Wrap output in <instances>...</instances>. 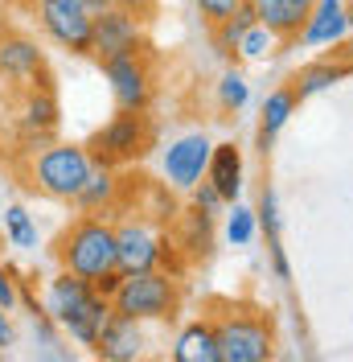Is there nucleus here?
<instances>
[{
  "mask_svg": "<svg viewBox=\"0 0 353 362\" xmlns=\"http://www.w3.org/2000/svg\"><path fill=\"white\" fill-rule=\"evenodd\" d=\"M54 259L58 268L87 280L90 288H99L111 272H119V255H115V223L99 218V214H78L74 223L58 235L54 243Z\"/></svg>",
  "mask_w": 353,
  "mask_h": 362,
  "instance_id": "obj_1",
  "label": "nucleus"
},
{
  "mask_svg": "<svg viewBox=\"0 0 353 362\" xmlns=\"http://www.w3.org/2000/svg\"><path fill=\"white\" fill-rule=\"evenodd\" d=\"M111 309L124 317H136L144 325L173 321L176 309H181V280L164 268L128 272V276H119V284L111 293Z\"/></svg>",
  "mask_w": 353,
  "mask_h": 362,
  "instance_id": "obj_2",
  "label": "nucleus"
},
{
  "mask_svg": "<svg viewBox=\"0 0 353 362\" xmlns=\"http://www.w3.org/2000/svg\"><path fill=\"white\" fill-rule=\"evenodd\" d=\"M90 169H95V160H90L87 144L54 140L29 157V185L54 202H74L83 181L90 177Z\"/></svg>",
  "mask_w": 353,
  "mask_h": 362,
  "instance_id": "obj_3",
  "label": "nucleus"
},
{
  "mask_svg": "<svg viewBox=\"0 0 353 362\" xmlns=\"http://www.w3.org/2000/svg\"><path fill=\"white\" fill-rule=\"evenodd\" d=\"M222 362H271L275 358V325L259 309H226L214 321Z\"/></svg>",
  "mask_w": 353,
  "mask_h": 362,
  "instance_id": "obj_4",
  "label": "nucleus"
},
{
  "mask_svg": "<svg viewBox=\"0 0 353 362\" xmlns=\"http://www.w3.org/2000/svg\"><path fill=\"white\" fill-rule=\"evenodd\" d=\"M152 144V124H148V112H119L111 124H103L99 132L90 136L87 153L95 165H132L148 153Z\"/></svg>",
  "mask_w": 353,
  "mask_h": 362,
  "instance_id": "obj_5",
  "label": "nucleus"
},
{
  "mask_svg": "<svg viewBox=\"0 0 353 362\" xmlns=\"http://www.w3.org/2000/svg\"><path fill=\"white\" fill-rule=\"evenodd\" d=\"M115 255H119V272H152L164 268L173 259L169 239L160 235V226H152L148 218H119L115 223Z\"/></svg>",
  "mask_w": 353,
  "mask_h": 362,
  "instance_id": "obj_6",
  "label": "nucleus"
},
{
  "mask_svg": "<svg viewBox=\"0 0 353 362\" xmlns=\"http://www.w3.org/2000/svg\"><path fill=\"white\" fill-rule=\"evenodd\" d=\"M144 21L132 17L128 8L119 4H107L103 13L90 17V54L99 62L107 58H119V54H144Z\"/></svg>",
  "mask_w": 353,
  "mask_h": 362,
  "instance_id": "obj_7",
  "label": "nucleus"
},
{
  "mask_svg": "<svg viewBox=\"0 0 353 362\" xmlns=\"http://www.w3.org/2000/svg\"><path fill=\"white\" fill-rule=\"evenodd\" d=\"M33 17H37V29L58 49H66L74 58H87L90 54V13L87 8L66 4V0H37Z\"/></svg>",
  "mask_w": 353,
  "mask_h": 362,
  "instance_id": "obj_8",
  "label": "nucleus"
},
{
  "mask_svg": "<svg viewBox=\"0 0 353 362\" xmlns=\"http://www.w3.org/2000/svg\"><path fill=\"white\" fill-rule=\"evenodd\" d=\"M119 112H148L152 107V66L144 54H119L99 62Z\"/></svg>",
  "mask_w": 353,
  "mask_h": 362,
  "instance_id": "obj_9",
  "label": "nucleus"
},
{
  "mask_svg": "<svg viewBox=\"0 0 353 362\" xmlns=\"http://www.w3.org/2000/svg\"><path fill=\"white\" fill-rule=\"evenodd\" d=\"M62 107H58V90L49 87H21V107H17V136L29 148V157L58 140Z\"/></svg>",
  "mask_w": 353,
  "mask_h": 362,
  "instance_id": "obj_10",
  "label": "nucleus"
},
{
  "mask_svg": "<svg viewBox=\"0 0 353 362\" xmlns=\"http://www.w3.org/2000/svg\"><path fill=\"white\" fill-rule=\"evenodd\" d=\"M210 148H214V140H210L205 132L176 136L173 144L160 153V173H164V185H169V189H185V194H189V189L205 177Z\"/></svg>",
  "mask_w": 353,
  "mask_h": 362,
  "instance_id": "obj_11",
  "label": "nucleus"
},
{
  "mask_svg": "<svg viewBox=\"0 0 353 362\" xmlns=\"http://www.w3.org/2000/svg\"><path fill=\"white\" fill-rule=\"evenodd\" d=\"M90 350H95L99 362H144L152 354V338H148L144 321L124 317V313L111 309L107 325H103V334H99V341H95Z\"/></svg>",
  "mask_w": 353,
  "mask_h": 362,
  "instance_id": "obj_12",
  "label": "nucleus"
},
{
  "mask_svg": "<svg viewBox=\"0 0 353 362\" xmlns=\"http://www.w3.org/2000/svg\"><path fill=\"white\" fill-rule=\"evenodd\" d=\"M42 70H45V49H42L37 37L17 33V29H4V33H0V78H4V83L29 87Z\"/></svg>",
  "mask_w": 353,
  "mask_h": 362,
  "instance_id": "obj_13",
  "label": "nucleus"
},
{
  "mask_svg": "<svg viewBox=\"0 0 353 362\" xmlns=\"http://www.w3.org/2000/svg\"><path fill=\"white\" fill-rule=\"evenodd\" d=\"M349 29H353V17L345 13V0H316L304 29L296 33V42L304 49H337L349 37Z\"/></svg>",
  "mask_w": 353,
  "mask_h": 362,
  "instance_id": "obj_14",
  "label": "nucleus"
},
{
  "mask_svg": "<svg viewBox=\"0 0 353 362\" xmlns=\"http://www.w3.org/2000/svg\"><path fill=\"white\" fill-rule=\"evenodd\" d=\"M119 189H124V181H119V169H111V165H95L90 169V177L83 181V189H78V214H99V218H115V210H119Z\"/></svg>",
  "mask_w": 353,
  "mask_h": 362,
  "instance_id": "obj_15",
  "label": "nucleus"
},
{
  "mask_svg": "<svg viewBox=\"0 0 353 362\" xmlns=\"http://www.w3.org/2000/svg\"><path fill=\"white\" fill-rule=\"evenodd\" d=\"M90 293H95V288H90L87 280H78V276H70V272L58 268L54 276H49V284H45V300H42V305H45V317H49V321L62 329L70 317H74V313H78V309L90 300Z\"/></svg>",
  "mask_w": 353,
  "mask_h": 362,
  "instance_id": "obj_16",
  "label": "nucleus"
},
{
  "mask_svg": "<svg viewBox=\"0 0 353 362\" xmlns=\"http://www.w3.org/2000/svg\"><path fill=\"white\" fill-rule=\"evenodd\" d=\"M205 181L222 194V202H239L243 194V153L234 140H222L210 148V165H205Z\"/></svg>",
  "mask_w": 353,
  "mask_h": 362,
  "instance_id": "obj_17",
  "label": "nucleus"
},
{
  "mask_svg": "<svg viewBox=\"0 0 353 362\" xmlns=\"http://www.w3.org/2000/svg\"><path fill=\"white\" fill-rule=\"evenodd\" d=\"M251 4L259 13V25H267L280 42H296L316 0H251Z\"/></svg>",
  "mask_w": 353,
  "mask_h": 362,
  "instance_id": "obj_18",
  "label": "nucleus"
},
{
  "mask_svg": "<svg viewBox=\"0 0 353 362\" xmlns=\"http://www.w3.org/2000/svg\"><path fill=\"white\" fill-rule=\"evenodd\" d=\"M173 362H222V346L210 321H189L173 341Z\"/></svg>",
  "mask_w": 353,
  "mask_h": 362,
  "instance_id": "obj_19",
  "label": "nucleus"
},
{
  "mask_svg": "<svg viewBox=\"0 0 353 362\" xmlns=\"http://www.w3.org/2000/svg\"><path fill=\"white\" fill-rule=\"evenodd\" d=\"M349 78V66L333 54V58H321V62H309L304 70H296V78H292V90H296V99L304 103L312 95H325L333 90L337 83H345Z\"/></svg>",
  "mask_w": 353,
  "mask_h": 362,
  "instance_id": "obj_20",
  "label": "nucleus"
},
{
  "mask_svg": "<svg viewBox=\"0 0 353 362\" xmlns=\"http://www.w3.org/2000/svg\"><path fill=\"white\" fill-rule=\"evenodd\" d=\"M296 107H300V99H296L292 87L271 90V95L263 99V112H259V148H263V153L275 144V136L287 128V119L296 115Z\"/></svg>",
  "mask_w": 353,
  "mask_h": 362,
  "instance_id": "obj_21",
  "label": "nucleus"
},
{
  "mask_svg": "<svg viewBox=\"0 0 353 362\" xmlns=\"http://www.w3.org/2000/svg\"><path fill=\"white\" fill-rule=\"evenodd\" d=\"M107 317H111V296L90 293L87 305H83V309H78V313L62 325V334H70L78 346H95V341H99V334H103V325H107Z\"/></svg>",
  "mask_w": 353,
  "mask_h": 362,
  "instance_id": "obj_22",
  "label": "nucleus"
},
{
  "mask_svg": "<svg viewBox=\"0 0 353 362\" xmlns=\"http://www.w3.org/2000/svg\"><path fill=\"white\" fill-rule=\"evenodd\" d=\"M251 25H259V13H255L251 0H243V4L234 8V17H226L222 25H214V45H218L222 58H230V62L239 58V42H243V33Z\"/></svg>",
  "mask_w": 353,
  "mask_h": 362,
  "instance_id": "obj_23",
  "label": "nucleus"
},
{
  "mask_svg": "<svg viewBox=\"0 0 353 362\" xmlns=\"http://www.w3.org/2000/svg\"><path fill=\"white\" fill-rule=\"evenodd\" d=\"M4 239L21 251H37L42 235H37V223H33V214L25 206H17V202L4 206Z\"/></svg>",
  "mask_w": 353,
  "mask_h": 362,
  "instance_id": "obj_24",
  "label": "nucleus"
},
{
  "mask_svg": "<svg viewBox=\"0 0 353 362\" xmlns=\"http://www.w3.org/2000/svg\"><path fill=\"white\" fill-rule=\"evenodd\" d=\"M255 235H259L255 210L243 206V202H230V210H226V239H230L234 247H251V243H255Z\"/></svg>",
  "mask_w": 353,
  "mask_h": 362,
  "instance_id": "obj_25",
  "label": "nucleus"
},
{
  "mask_svg": "<svg viewBox=\"0 0 353 362\" xmlns=\"http://www.w3.org/2000/svg\"><path fill=\"white\" fill-rule=\"evenodd\" d=\"M246 99H251V83H246L243 70H239V66L222 70V78H218V103H222V112H243Z\"/></svg>",
  "mask_w": 353,
  "mask_h": 362,
  "instance_id": "obj_26",
  "label": "nucleus"
},
{
  "mask_svg": "<svg viewBox=\"0 0 353 362\" xmlns=\"http://www.w3.org/2000/svg\"><path fill=\"white\" fill-rule=\"evenodd\" d=\"M275 45H280V37L267 29V25H251L243 33V42H239V58H246V62H263L267 54H275Z\"/></svg>",
  "mask_w": 353,
  "mask_h": 362,
  "instance_id": "obj_27",
  "label": "nucleus"
},
{
  "mask_svg": "<svg viewBox=\"0 0 353 362\" xmlns=\"http://www.w3.org/2000/svg\"><path fill=\"white\" fill-rule=\"evenodd\" d=\"M255 223L259 230L267 235V243H280V230H284V218H280V202H275V189H267L259 194V206H255Z\"/></svg>",
  "mask_w": 353,
  "mask_h": 362,
  "instance_id": "obj_28",
  "label": "nucleus"
},
{
  "mask_svg": "<svg viewBox=\"0 0 353 362\" xmlns=\"http://www.w3.org/2000/svg\"><path fill=\"white\" fill-rule=\"evenodd\" d=\"M189 198H193V210H198V214H205V218H218L222 210H226L222 194H218V189H214V185H210L205 177H201L198 185L189 189Z\"/></svg>",
  "mask_w": 353,
  "mask_h": 362,
  "instance_id": "obj_29",
  "label": "nucleus"
},
{
  "mask_svg": "<svg viewBox=\"0 0 353 362\" xmlns=\"http://www.w3.org/2000/svg\"><path fill=\"white\" fill-rule=\"evenodd\" d=\"M189 251H210V243H214V218H205V214H198V210H189Z\"/></svg>",
  "mask_w": 353,
  "mask_h": 362,
  "instance_id": "obj_30",
  "label": "nucleus"
},
{
  "mask_svg": "<svg viewBox=\"0 0 353 362\" xmlns=\"http://www.w3.org/2000/svg\"><path fill=\"white\" fill-rule=\"evenodd\" d=\"M193 4H198V13L205 17V25H222L226 17H234V8L243 0H193Z\"/></svg>",
  "mask_w": 353,
  "mask_h": 362,
  "instance_id": "obj_31",
  "label": "nucleus"
},
{
  "mask_svg": "<svg viewBox=\"0 0 353 362\" xmlns=\"http://www.w3.org/2000/svg\"><path fill=\"white\" fill-rule=\"evenodd\" d=\"M17 305H21V280H17L13 268H0V309L13 313Z\"/></svg>",
  "mask_w": 353,
  "mask_h": 362,
  "instance_id": "obj_32",
  "label": "nucleus"
},
{
  "mask_svg": "<svg viewBox=\"0 0 353 362\" xmlns=\"http://www.w3.org/2000/svg\"><path fill=\"white\" fill-rule=\"evenodd\" d=\"M267 251H271V272H275V280H292V264H287V251L284 243H267Z\"/></svg>",
  "mask_w": 353,
  "mask_h": 362,
  "instance_id": "obj_33",
  "label": "nucleus"
},
{
  "mask_svg": "<svg viewBox=\"0 0 353 362\" xmlns=\"http://www.w3.org/2000/svg\"><path fill=\"white\" fill-rule=\"evenodd\" d=\"M111 4H119V8H128L132 17H140V21H144V17H148V13L156 8V0H111Z\"/></svg>",
  "mask_w": 353,
  "mask_h": 362,
  "instance_id": "obj_34",
  "label": "nucleus"
},
{
  "mask_svg": "<svg viewBox=\"0 0 353 362\" xmlns=\"http://www.w3.org/2000/svg\"><path fill=\"white\" fill-rule=\"evenodd\" d=\"M17 341V334H13V321H8V313L0 309V350H8Z\"/></svg>",
  "mask_w": 353,
  "mask_h": 362,
  "instance_id": "obj_35",
  "label": "nucleus"
},
{
  "mask_svg": "<svg viewBox=\"0 0 353 362\" xmlns=\"http://www.w3.org/2000/svg\"><path fill=\"white\" fill-rule=\"evenodd\" d=\"M337 58H341V62L349 66V74H353V42H341V45H337Z\"/></svg>",
  "mask_w": 353,
  "mask_h": 362,
  "instance_id": "obj_36",
  "label": "nucleus"
},
{
  "mask_svg": "<svg viewBox=\"0 0 353 362\" xmlns=\"http://www.w3.org/2000/svg\"><path fill=\"white\" fill-rule=\"evenodd\" d=\"M99 4H111V0H99Z\"/></svg>",
  "mask_w": 353,
  "mask_h": 362,
  "instance_id": "obj_37",
  "label": "nucleus"
}]
</instances>
